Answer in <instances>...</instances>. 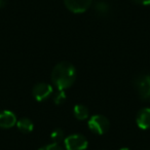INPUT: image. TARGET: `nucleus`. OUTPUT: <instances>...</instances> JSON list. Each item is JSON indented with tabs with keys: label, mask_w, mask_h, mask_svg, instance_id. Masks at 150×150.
Wrapping results in <instances>:
<instances>
[{
	"label": "nucleus",
	"mask_w": 150,
	"mask_h": 150,
	"mask_svg": "<svg viewBox=\"0 0 150 150\" xmlns=\"http://www.w3.org/2000/svg\"><path fill=\"white\" fill-rule=\"evenodd\" d=\"M76 79V69L68 62H61L56 65L52 72V81L58 90L69 88Z\"/></svg>",
	"instance_id": "f257e3e1"
},
{
	"label": "nucleus",
	"mask_w": 150,
	"mask_h": 150,
	"mask_svg": "<svg viewBox=\"0 0 150 150\" xmlns=\"http://www.w3.org/2000/svg\"><path fill=\"white\" fill-rule=\"evenodd\" d=\"M64 144L66 150H86L88 146L86 138L82 135H78V134L65 138Z\"/></svg>",
	"instance_id": "f03ea898"
},
{
	"label": "nucleus",
	"mask_w": 150,
	"mask_h": 150,
	"mask_svg": "<svg viewBox=\"0 0 150 150\" xmlns=\"http://www.w3.org/2000/svg\"><path fill=\"white\" fill-rule=\"evenodd\" d=\"M88 129L95 134L103 135L109 129V120L103 115H94L88 120Z\"/></svg>",
	"instance_id": "7ed1b4c3"
},
{
	"label": "nucleus",
	"mask_w": 150,
	"mask_h": 150,
	"mask_svg": "<svg viewBox=\"0 0 150 150\" xmlns=\"http://www.w3.org/2000/svg\"><path fill=\"white\" fill-rule=\"evenodd\" d=\"M135 86L139 96L144 100H150V76L141 75L136 79Z\"/></svg>",
	"instance_id": "20e7f679"
},
{
	"label": "nucleus",
	"mask_w": 150,
	"mask_h": 150,
	"mask_svg": "<svg viewBox=\"0 0 150 150\" xmlns=\"http://www.w3.org/2000/svg\"><path fill=\"white\" fill-rule=\"evenodd\" d=\"M93 0H64L66 7L74 13H81L86 11L92 5Z\"/></svg>",
	"instance_id": "39448f33"
},
{
	"label": "nucleus",
	"mask_w": 150,
	"mask_h": 150,
	"mask_svg": "<svg viewBox=\"0 0 150 150\" xmlns=\"http://www.w3.org/2000/svg\"><path fill=\"white\" fill-rule=\"evenodd\" d=\"M52 94V86L50 84L45 83V82L37 83L33 88V96L39 102L47 100Z\"/></svg>",
	"instance_id": "423d86ee"
},
{
	"label": "nucleus",
	"mask_w": 150,
	"mask_h": 150,
	"mask_svg": "<svg viewBox=\"0 0 150 150\" xmlns=\"http://www.w3.org/2000/svg\"><path fill=\"white\" fill-rule=\"evenodd\" d=\"M17 125V117L11 111H2L0 112V127L1 129H11Z\"/></svg>",
	"instance_id": "0eeeda50"
},
{
	"label": "nucleus",
	"mask_w": 150,
	"mask_h": 150,
	"mask_svg": "<svg viewBox=\"0 0 150 150\" xmlns=\"http://www.w3.org/2000/svg\"><path fill=\"white\" fill-rule=\"evenodd\" d=\"M137 125L140 129H150V108H144L137 115Z\"/></svg>",
	"instance_id": "6e6552de"
},
{
	"label": "nucleus",
	"mask_w": 150,
	"mask_h": 150,
	"mask_svg": "<svg viewBox=\"0 0 150 150\" xmlns=\"http://www.w3.org/2000/svg\"><path fill=\"white\" fill-rule=\"evenodd\" d=\"M17 127L23 133H30V132L33 131L34 129V125L29 118H21L20 120L17 121Z\"/></svg>",
	"instance_id": "1a4fd4ad"
},
{
	"label": "nucleus",
	"mask_w": 150,
	"mask_h": 150,
	"mask_svg": "<svg viewBox=\"0 0 150 150\" xmlns=\"http://www.w3.org/2000/svg\"><path fill=\"white\" fill-rule=\"evenodd\" d=\"M73 112H74L75 117L77 119H79V120H84V119H86L88 117V114H90L88 109L86 108L84 105H81V104L76 105V106L74 107Z\"/></svg>",
	"instance_id": "9d476101"
},
{
	"label": "nucleus",
	"mask_w": 150,
	"mask_h": 150,
	"mask_svg": "<svg viewBox=\"0 0 150 150\" xmlns=\"http://www.w3.org/2000/svg\"><path fill=\"white\" fill-rule=\"evenodd\" d=\"M109 4L106 2H104V1H100V2H98L96 4V7H95V9H96L97 13L100 16H106L107 13H109Z\"/></svg>",
	"instance_id": "9b49d317"
},
{
	"label": "nucleus",
	"mask_w": 150,
	"mask_h": 150,
	"mask_svg": "<svg viewBox=\"0 0 150 150\" xmlns=\"http://www.w3.org/2000/svg\"><path fill=\"white\" fill-rule=\"evenodd\" d=\"M50 138H52V140L54 141V143H59L60 141H62V140L65 139L64 132H63L61 129H54V131L52 133V135H50Z\"/></svg>",
	"instance_id": "f8f14e48"
},
{
	"label": "nucleus",
	"mask_w": 150,
	"mask_h": 150,
	"mask_svg": "<svg viewBox=\"0 0 150 150\" xmlns=\"http://www.w3.org/2000/svg\"><path fill=\"white\" fill-rule=\"evenodd\" d=\"M66 94H65V92L63 90H59L58 93L56 94V96H54V104L57 105H61L63 104V103L65 102V100H66Z\"/></svg>",
	"instance_id": "ddd939ff"
},
{
	"label": "nucleus",
	"mask_w": 150,
	"mask_h": 150,
	"mask_svg": "<svg viewBox=\"0 0 150 150\" xmlns=\"http://www.w3.org/2000/svg\"><path fill=\"white\" fill-rule=\"evenodd\" d=\"M39 150H64L59 143H52V144H48V145L44 146V147L40 148Z\"/></svg>",
	"instance_id": "4468645a"
},
{
	"label": "nucleus",
	"mask_w": 150,
	"mask_h": 150,
	"mask_svg": "<svg viewBox=\"0 0 150 150\" xmlns=\"http://www.w3.org/2000/svg\"><path fill=\"white\" fill-rule=\"evenodd\" d=\"M138 4H143V5H150V0H133Z\"/></svg>",
	"instance_id": "2eb2a0df"
},
{
	"label": "nucleus",
	"mask_w": 150,
	"mask_h": 150,
	"mask_svg": "<svg viewBox=\"0 0 150 150\" xmlns=\"http://www.w3.org/2000/svg\"><path fill=\"white\" fill-rule=\"evenodd\" d=\"M5 5V0H0V8H2Z\"/></svg>",
	"instance_id": "dca6fc26"
},
{
	"label": "nucleus",
	"mask_w": 150,
	"mask_h": 150,
	"mask_svg": "<svg viewBox=\"0 0 150 150\" xmlns=\"http://www.w3.org/2000/svg\"><path fill=\"white\" fill-rule=\"evenodd\" d=\"M120 150H131V149H129V148H121Z\"/></svg>",
	"instance_id": "f3484780"
}]
</instances>
